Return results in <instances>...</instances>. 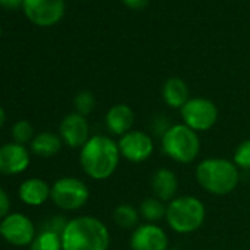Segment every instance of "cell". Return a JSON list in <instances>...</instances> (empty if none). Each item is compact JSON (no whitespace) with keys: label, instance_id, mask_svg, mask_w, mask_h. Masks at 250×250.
I'll return each instance as SVG.
<instances>
[{"label":"cell","instance_id":"6","mask_svg":"<svg viewBox=\"0 0 250 250\" xmlns=\"http://www.w3.org/2000/svg\"><path fill=\"white\" fill-rule=\"evenodd\" d=\"M50 199L62 210H78L88 202L90 190L80 178L62 177L53 183Z\"/></svg>","mask_w":250,"mask_h":250},{"label":"cell","instance_id":"10","mask_svg":"<svg viewBox=\"0 0 250 250\" xmlns=\"http://www.w3.org/2000/svg\"><path fill=\"white\" fill-rule=\"evenodd\" d=\"M36 235L33 221L24 213H9L2 219V237L12 246H30Z\"/></svg>","mask_w":250,"mask_h":250},{"label":"cell","instance_id":"7","mask_svg":"<svg viewBox=\"0 0 250 250\" xmlns=\"http://www.w3.org/2000/svg\"><path fill=\"white\" fill-rule=\"evenodd\" d=\"M180 115L183 124L194 130L196 133H205L213 128L218 122V107L216 104L206 97H191L181 109Z\"/></svg>","mask_w":250,"mask_h":250},{"label":"cell","instance_id":"18","mask_svg":"<svg viewBox=\"0 0 250 250\" xmlns=\"http://www.w3.org/2000/svg\"><path fill=\"white\" fill-rule=\"evenodd\" d=\"M62 145H63V142H62L61 136L50 133V131H43L33 139L31 152L40 158H52L61 152Z\"/></svg>","mask_w":250,"mask_h":250},{"label":"cell","instance_id":"3","mask_svg":"<svg viewBox=\"0 0 250 250\" xmlns=\"http://www.w3.org/2000/svg\"><path fill=\"white\" fill-rule=\"evenodd\" d=\"M197 184L209 194L227 196L232 193L240 183V169L232 161L224 158H206L197 164Z\"/></svg>","mask_w":250,"mask_h":250},{"label":"cell","instance_id":"21","mask_svg":"<svg viewBox=\"0 0 250 250\" xmlns=\"http://www.w3.org/2000/svg\"><path fill=\"white\" fill-rule=\"evenodd\" d=\"M30 250H62L61 235L52 231L42 229L30 244Z\"/></svg>","mask_w":250,"mask_h":250},{"label":"cell","instance_id":"19","mask_svg":"<svg viewBox=\"0 0 250 250\" xmlns=\"http://www.w3.org/2000/svg\"><path fill=\"white\" fill-rule=\"evenodd\" d=\"M113 222L122 228V229H134L140 225V212L137 208L128 205V203H121L118 205L112 212Z\"/></svg>","mask_w":250,"mask_h":250},{"label":"cell","instance_id":"16","mask_svg":"<svg viewBox=\"0 0 250 250\" xmlns=\"http://www.w3.org/2000/svg\"><path fill=\"white\" fill-rule=\"evenodd\" d=\"M52 187L42 178H28L25 180L18 190L21 202L28 206H42L50 199Z\"/></svg>","mask_w":250,"mask_h":250},{"label":"cell","instance_id":"26","mask_svg":"<svg viewBox=\"0 0 250 250\" xmlns=\"http://www.w3.org/2000/svg\"><path fill=\"white\" fill-rule=\"evenodd\" d=\"M11 209V200L8 197V193L0 187V219H3L9 215Z\"/></svg>","mask_w":250,"mask_h":250},{"label":"cell","instance_id":"30","mask_svg":"<svg viewBox=\"0 0 250 250\" xmlns=\"http://www.w3.org/2000/svg\"><path fill=\"white\" fill-rule=\"evenodd\" d=\"M0 237H2V222H0Z\"/></svg>","mask_w":250,"mask_h":250},{"label":"cell","instance_id":"22","mask_svg":"<svg viewBox=\"0 0 250 250\" xmlns=\"http://www.w3.org/2000/svg\"><path fill=\"white\" fill-rule=\"evenodd\" d=\"M12 137H14L15 143L25 146L27 143L33 142V139L36 137L33 125L25 119H21V121L15 122L14 127H12Z\"/></svg>","mask_w":250,"mask_h":250},{"label":"cell","instance_id":"27","mask_svg":"<svg viewBox=\"0 0 250 250\" xmlns=\"http://www.w3.org/2000/svg\"><path fill=\"white\" fill-rule=\"evenodd\" d=\"M121 2L131 11H142L147 6L149 0H121Z\"/></svg>","mask_w":250,"mask_h":250},{"label":"cell","instance_id":"29","mask_svg":"<svg viewBox=\"0 0 250 250\" xmlns=\"http://www.w3.org/2000/svg\"><path fill=\"white\" fill-rule=\"evenodd\" d=\"M5 122H6V112H5V109L2 106H0V130L3 128Z\"/></svg>","mask_w":250,"mask_h":250},{"label":"cell","instance_id":"25","mask_svg":"<svg viewBox=\"0 0 250 250\" xmlns=\"http://www.w3.org/2000/svg\"><path fill=\"white\" fill-rule=\"evenodd\" d=\"M66 224H68V221L65 218H62V216H53V218H50V219H47L44 222L43 229L44 231H52V232H56V234L62 235Z\"/></svg>","mask_w":250,"mask_h":250},{"label":"cell","instance_id":"8","mask_svg":"<svg viewBox=\"0 0 250 250\" xmlns=\"http://www.w3.org/2000/svg\"><path fill=\"white\" fill-rule=\"evenodd\" d=\"M24 14L37 27H53L65 15V0H24Z\"/></svg>","mask_w":250,"mask_h":250},{"label":"cell","instance_id":"4","mask_svg":"<svg viewBox=\"0 0 250 250\" xmlns=\"http://www.w3.org/2000/svg\"><path fill=\"white\" fill-rule=\"evenodd\" d=\"M206 219V208L196 196H177L167 203L165 221L177 234H191L197 231Z\"/></svg>","mask_w":250,"mask_h":250},{"label":"cell","instance_id":"12","mask_svg":"<svg viewBox=\"0 0 250 250\" xmlns=\"http://www.w3.org/2000/svg\"><path fill=\"white\" fill-rule=\"evenodd\" d=\"M59 136L71 149H81L90 140V125L85 116L72 112L68 113L59 125Z\"/></svg>","mask_w":250,"mask_h":250},{"label":"cell","instance_id":"5","mask_svg":"<svg viewBox=\"0 0 250 250\" xmlns=\"http://www.w3.org/2000/svg\"><path fill=\"white\" fill-rule=\"evenodd\" d=\"M161 147L165 156L177 164H191L200 155L202 143L199 133L186 124H174L162 134Z\"/></svg>","mask_w":250,"mask_h":250},{"label":"cell","instance_id":"23","mask_svg":"<svg viewBox=\"0 0 250 250\" xmlns=\"http://www.w3.org/2000/svg\"><path fill=\"white\" fill-rule=\"evenodd\" d=\"M96 106V97L91 91L88 90H83L80 91L75 99H74V107H75V112L83 115V116H87L88 113L93 112Z\"/></svg>","mask_w":250,"mask_h":250},{"label":"cell","instance_id":"28","mask_svg":"<svg viewBox=\"0 0 250 250\" xmlns=\"http://www.w3.org/2000/svg\"><path fill=\"white\" fill-rule=\"evenodd\" d=\"M24 6V0H0V8L6 11H17Z\"/></svg>","mask_w":250,"mask_h":250},{"label":"cell","instance_id":"2","mask_svg":"<svg viewBox=\"0 0 250 250\" xmlns=\"http://www.w3.org/2000/svg\"><path fill=\"white\" fill-rule=\"evenodd\" d=\"M61 240L62 250H109L110 232L99 218L83 215L68 221Z\"/></svg>","mask_w":250,"mask_h":250},{"label":"cell","instance_id":"20","mask_svg":"<svg viewBox=\"0 0 250 250\" xmlns=\"http://www.w3.org/2000/svg\"><path fill=\"white\" fill-rule=\"evenodd\" d=\"M139 212H140V216L146 222L158 224L159 221L165 219V215H167V203L162 202V200H159L155 196H150V197H146L140 203Z\"/></svg>","mask_w":250,"mask_h":250},{"label":"cell","instance_id":"15","mask_svg":"<svg viewBox=\"0 0 250 250\" xmlns=\"http://www.w3.org/2000/svg\"><path fill=\"white\" fill-rule=\"evenodd\" d=\"M178 184L180 183L177 174L169 168H158L150 180L153 196L165 203H169L177 197Z\"/></svg>","mask_w":250,"mask_h":250},{"label":"cell","instance_id":"17","mask_svg":"<svg viewBox=\"0 0 250 250\" xmlns=\"http://www.w3.org/2000/svg\"><path fill=\"white\" fill-rule=\"evenodd\" d=\"M162 99L171 109H181L191 97L190 88L183 78L171 77L162 85Z\"/></svg>","mask_w":250,"mask_h":250},{"label":"cell","instance_id":"24","mask_svg":"<svg viewBox=\"0 0 250 250\" xmlns=\"http://www.w3.org/2000/svg\"><path fill=\"white\" fill-rule=\"evenodd\" d=\"M232 162L238 169L250 171V139L243 140L234 150Z\"/></svg>","mask_w":250,"mask_h":250},{"label":"cell","instance_id":"11","mask_svg":"<svg viewBox=\"0 0 250 250\" xmlns=\"http://www.w3.org/2000/svg\"><path fill=\"white\" fill-rule=\"evenodd\" d=\"M168 234L158 224H140L133 229L130 237L131 250H168Z\"/></svg>","mask_w":250,"mask_h":250},{"label":"cell","instance_id":"14","mask_svg":"<svg viewBox=\"0 0 250 250\" xmlns=\"http://www.w3.org/2000/svg\"><path fill=\"white\" fill-rule=\"evenodd\" d=\"M134 119H136L134 110L127 103H116L110 106L104 115V124L107 131L112 136H118V137H122L124 134H127L128 131L133 130Z\"/></svg>","mask_w":250,"mask_h":250},{"label":"cell","instance_id":"31","mask_svg":"<svg viewBox=\"0 0 250 250\" xmlns=\"http://www.w3.org/2000/svg\"><path fill=\"white\" fill-rule=\"evenodd\" d=\"M0 36H2V27H0Z\"/></svg>","mask_w":250,"mask_h":250},{"label":"cell","instance_id":"1","mask_svg":"<svg viewBox=\"0 0 250 250\" xmlns=\"http://www.w3.org/2000/svg\"><path fill=\"white\" fill-rule=\"evenodd\" d=\"M121 161L118 142L109 136L97 134L80 149V165L84 174L96 181H104L110 178Z\"/></svg>","mask_w":250,"mask_h":250},{"label":"cell","instance_id":"9","mask_svg":"<svg viewBox=\"0 0 250 250\" xmlns=\"http://www.w3.org/2000/svg\"><path fill=\"white\" fill-rule=\"evenodd\" d=\"M121 158L131 164H142L150 159L155 152V142L150 134L142 130H131L118 140Z\"/></svg>","mask_w":250,"mask_h":250},{"label":"cell","instance_id":"13","mask_svg":"<svg viewBox=\"0 0 250 250\" xmlns=\"http://www.w3.org/2000/svg\"><path fill=\"white\" fill-rule=\"evenodd\" d=\"M30 152L25 146L18 143H6L0 146V174L18 175L30 165Z\"/></svg>","mask_w":250,"mask_h":250}]
</instances>
